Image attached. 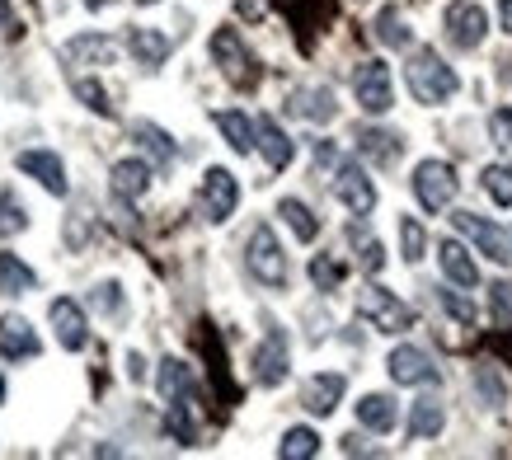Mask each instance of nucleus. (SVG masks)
Here are the masks:
<instances>
[{
  "instance_id": "49",
  "label": "nucleus",
  "mask_w": 512,
  "mask_h": 460,
  "mask_svg": "<svg viewBox=\"0 0 512 460\" xmlns=\"http://www.w3.org/2000/svg\"><path fill=\"white\" fill-rule=\"evenodd\" d=\"M85 5H90V10H104V5H113V0H85Z\"/></svg>"
},
{
  "instance_id": "14",
  "label": "nucleus",
  "mask_w": 512,
  "mask_h": 460,
  "mask_svg": "<svg viewBox=\"0 0 512 460\" xmlns=\"http://www.w3.org/2000/svg\"><path fill=\"white\" fill-rule=\"evenodd\" d=\"M43 353V338L24 315H0V357L5 362H33Z\"/></svg>"
},
{
  "instance_id": "18",
  "label": "nucleus",
  "mask_w": 512,
  "mask_h": 460,
  "mask_svg": "<svg viewBox=\"0 0 512 460\" xmlns=\"http://www.w3.org/2000/svg\"><path fill=\"white\" fill-rule=\"evenodd\" d=\"M437 263H442V273H447L451 287H480V263L470 259V249L461 245V240L442 235V240H437Z\"/></svg>"
},
{
  "instance_id": "31",
  "label": "nucleus",
  "mask_w": 512,
  "mask_h": 460,
  "mask_svg": "<svg viewBox=\"0 0 512 460\" xmlns=\"http://www.w3.org/2000/svg\"><path fill=\"white\" fill-rule=\"evenodd\" d=\"M212 57H217V66L226 71V76H240V71H245V62H249V52H245V43H240V33H235V29H217V33H212Z\"/></svg>"
},
{
  "instance_id": "19",
  "label": "nucleus",
  "mask_w": 512,
  "mask_h": 460,
  "mask_svg": "<svg viewBox=\"0 0 512 460\" xmlns=\"http://www.w3.org/2000/svg\"><path fill=\"white\" fill-rule=\"evenodd\" d=\"M254 151H264L268 169H287L296 155V141L282 132L278 118H259V123H254Z\"/></svg>"
},
{
  "instance_id": "21",
  "label": "nucleus",
  "mask_w": 512,
  "mask_h": 460,
  "mask_svg": "<svg viewBox=\"0 0 512 460\" xmlns=\"http://www.w3.org/2000/svg\"><path fill=\"white\" fill-rule=\"evenodd\" d=\"M357 155H367L372 165L390 169L404 155V137L400 132H386V127H362L357 132Z\"/></svg>"
},
{
  "instance_id": "12",
  "label": "nucleus",
  "mask_w": 512,
  "mask_h": 460,
  "mask_svg": "<svg viewBox=\"0 0 512 460\" xmlns=\"http://www.w3.org/2000/svg\"><path fill=\"white\" fill-rule=\"evenodd\" d=\"M47 324L57 329V343H62L66 353H80V348L90 343V320H85L80 301H71V296H57V301L47 306Z\"/></svg>"
},
{
  "instance_id": "43",
  "label": "nucleus",
  "mask_w": 512,
  "mask_h": 460,
  "mask_svg": "<svg viewBox=\"0 0 512 460\" xmlns=\"http://www.w3.org/2000/svg\"><path fill=\"white\" fill-rule=\"evenodd\" d=\"M437 301H442V310H447V315H451L456 324H466V329L475 324V301H466V296H456V292H451V282L442 287V292H437Z\"/></svg>"
},
{
  "instance_id": "44",
  "label": "nucleus",
  "mask_w": 512,
  "mask_h": 460,
  "mask_svg": "<svg viewBox=\"0 0 512 460\" xmlns=\"http://www.w3.org/2000/svg\"><path fill=\"white\" fill-rule=\"evenodd\" d=\"M489 137H494V146L512 151V108H494L489 113Z\"/></svg>"
},
{
  "instance_id": "7",
  "label": "nucleus",
  "mask_w": 512,
  "mask_h": 460,
  "mask_svg": "<svg viewBox=\"0 0 512 460\" xmlns=\"http://www.w3.org/2000/svg\"><path fill=\"white\" fill-rule=\"evenodd\" d=\"M353 99L362 113H372V118H381V113H390L395 108V80H390V66L386 62H362L353 71Z\"/></svg>"
},
{
  "instance_id": "10",
  "label": "nucleus",
  "mask_w": 512,
  "mask_h": 460,
  "mask_svg": "<svg viewBox=\"0 0 512 460\" xmlns=\"http://www.w3.org/2000/svg\"><path fill=\"white\" fill-rule=\"evenodd\" d=\"M292 376V353H287V334H282L278 324H268L264 343L254 348V381L268 385V390H278L282 381Z\"/></svg>"
},
{
  "instance_id": "34",
  "label": "nucleus",
  "mask_w": 512,
  "mask_h": 460,
  "mask_svg": "<svg viewBox=\"0 0 512 460\" xmlns=\"http://www.w3.org/2000/svg\"><path fill=\"white\" fill-rule=\"evenodd\" d=\"M428 254V230H423L419 216H400V259L414 268Z\"/></svg>"
},
{
  "instance_id": "9",
  "label": "nucleus",
  "mask_w": 512,
  "mask_h": 460,
  "mask_svg": "<svg viewBox=\"0 0 512 460\" xmlns=\"http://www.w3.org/2000/svg\"><path fill=\"white\" fill-rule=\"evenodd\" d=\"M386 371L395 385H437V362L428 348H419V343H400V348H390L386 357Z\"/></svg>"
},
{
  "instance_id": "33",
  "label": "nucleus",
  "mask_w": 512,
  "mask_h": 460,
  "mask_svg": "<svg viewBox=\"0 0 512 460\" xmlns=\"http://www.w3.org/2000/svg\"><path fill=\"white\" fill-rule=\"evenodd\" d=\"M376 43H381V47H395V52L414 47V29L404 24V15L395 10V5H386V10L376 15Z\"/></svg>"
},
{
  "instance_id": "27",
  "label": "nucleus",
  "mask_w": 512,
  "mask_h": 460,
  "mask_svg": "<svg viewBox=\"0 0 512 460\" xmlns=\"http://www.w3.org/2000/svg\"><path fill=\"white\" fill-rule=\"evenodd\" d=\"M217 127H221V137H226V146H231L235 155H249V151H254V118H245L240 108H221V113H217Z\"/></svg>"
},
{
  "instance_id": "2",
  "label": "nucleus",
  "mask_w": 512,
  "mask_h": 460,
  "mask_svg": "<svg viewBox=\"0 0 512 460\" xmlns=\"http://www.w3.org/2000/svg\"><path fill=\"white\" fill-rule=\"evenodd\" d=\"M409 184H414V198H419L423 212H447L456 193H461V179H456V169L447 160H419Z\"/></svg>"
},
{
  "instance_id": "32",
  "label": "nucleus",
  "mask_w": 512,
  "mask_h": 460,
  "mask_svg": "<svg viewBox=\"0 0 512 460\" xmlns=\"http://www.w3.org/2000/svg\"><path fill=\"white\" fill-rule=\"evenodd\" d=\"M442 428H447V409H442L437 399H419L414 414H409V437H414V442H428V437H437Z\"/></svg>"
},
{
  "instance_id": "16",
  "label": "nucleus",
  "mask_w": 512,
  "mask_h": 460,
  "mask_svg": "<svg viewBox=\"0 0 512 460\" xmlns=\"http://www.w3.org/2000/svg\"><path fill=\"white\" fill-rule=\"evenodd\" d=\"M15 165L29 174V179H38V184L52 193V198H66L71 193V184H66V165L57 151H19Z\"/></svg>"
},
{
  "instance_id": "47",
  "label": "nucleus",
  "mask_w": 512,
  "mask_h": 460,
  "mask_svg": "<svg viewBox=\"0 0 512 460\" xmlns=\"http://www.w3.org/2000/svg\"><path fill=\"white\" fill-rule=\"evenodd\" d=\"M498 15H503V33L512 38V0H498Z\"/></svg>"
},
{
  "instance_id": "11",
  "label": "nucleus",
  "mask_w": 512,
  "mask_h": 460,
  "mask_svg": "<svg viewBox=\"0 0 512 460\" xmlns=\"http://www.w3.org/2000/svg\"><path fill=\"white\" fill-rule=\"evenodd\" d=\"M334 198H339L353 216H372L376 184L367 179V169L357 165V160H339V169H334Z\"/></svg>"
},
{
  "instance_id": "30",
  "label": "nucleus",
  "mask_w": 512,
  "mask_h": 460,
  "mask_svg": "<svg viewBox=\"0 0 512 460\" xmlns=\"http://www.w3.org/2000/svg\"><path fill=\"white\" fill-rule=\"evenodd\" d=\"M348 240L357 245V268H362V273H372V277H376L381 268H386V245H381L376 235H367L362 216H357L353 226H348Z\"/></svg>"
},
{
  "instance_id": "39",
  "label": "nucleus",
  "mask_w": 512,
  "mask_h": 460,
  "mask_svg": "<svg viewBox=\"0 0 512 460\" xmlns=\"http://www.w3.org/2000/svg\"><path fill=\"white\" fill-rule=\"evenodd\" d=\"M90 306L99 310V315H109V320H118V315L127 310V296H123V287H118V282H99V287L90 292Z\"/></svg>"
},
{
  "instance_id": "15",
  "label": "nucleus",
  "mask_w": 512,
  "mask_h": 460,
  "mask_svg": "<svg viewBox=\"0 0 512 460\" xmlns=\"http://www.w3.org/2000/svg\"><path fill=\"white\" fill-rule=\"evenodd\" d=\"M343 390H348V376H343V371H315L311 381L301 385V404H306V414L329 418L343 404Z\"/></svg>"
},
{
  "instance_id": "29",
  "label": "nucleus",
  "mask_w": 512,
  "mask_h": 460,
  "mask_svg": "<svg viewBox=\"0 0 512 460\" xmlns=\"http://www.w3.org/2000/svg\"><path fill=\"white\" fill-rule=\"evenodd\" d=\"M278 216L287 221V230H292L301 245H311L315 235H320V216H315L301 198H282V202H278Z\"/></svg>"
},
{
  "instance_id": "50",
  "label": "nucleus",
  "mask_w": 512,
  "mask_h": 460,
  "mask_svg": "<svg viewBox=\"0 0 512 460\" xmlns=\"http://www.w3.org/2000/svg\"><path fill=\"white\" fill-rule=\"evenodd\" d=\"M137 5H160V0H137Z\"/></svg>"
},
{
  "instance_id": "45",
  "label": "nucleus",
  "mask_w": 512,
  "mask_h": 460,
  "mask_svg": "<svg viewBox=\"0 0 512 460\" xmlns=\"http://www.w3.org/2000/svg\"><path fill=\"white\" fill-rule=\"evenodd\" d=\"M127 376H132V381H146V357L141 353H127Z\"/></svg>"
},
{
  "instance_id": "25",
  "label": "nucleus",
  "mask_w": 512,
  "mask_h": 460,
  "mask_svg": "<svg viewBox=\"0 0 512 460\" xmlns=\"http://www.w3.org/2000/svg\"><path fill=\"white\" fill-rule=\"evenodd\" d=\"M357 423H362L367 432H395L400 409H395V399L390 395H362L357 399Z\"/></svg>"
},
{
  "instance_id": "8",
  "label": "nucleus",
  "mask_w": 512,
  "mask_h": 460,
  "mask_svg": "<svg viewBox=\"0 0 512 460\" xmlns=\"http://www.w3.org/2000/svg\"><path fill=\"white\" fill-rule=\"evenodd\" d=\"M451 226L466 235L470 245L480 249L484 259H494V263H508L512 259V240H508V230L503 226H494L489 216H480V212H451Z\"/></svg>"
},
{
  "instance_id": "24",
  "label": "nucleus",
  "mask_w": 512,
  "mask_h": 460,
  "mask_svg": "<svg viewBox=\"0 0 512 460\" xmlns=\"http://www.w3.org/2000/svg\"><path fill=\"white\" fill-rule=\"evenodd\" d=\"M156 390L165 399H184V395H198V376H193V367L188 362H179V357H165L156 371Z\"/></svg>"
},
{
  "instance_id": "38",
  "label": "nucleus",
  "mask_w": 512,
  "mask_h": 460,
  "mask_svg": "<svg viewBox=\"0 0 512 460\" xmlns=\"http://www.w3.org/2000/svg\"><path fill=\"white\" fill-rule=\"evenodd\" d=\"M480 184H484V193H489L498 207H512V165H489L480 174Z\"/></svg>"
},
{
  "instance_id": "3",
  "label": "nucleus",
  "mask_w": 512,
  "mask_h": 460,
  "mask_svg": "<svg viewBox=\"0 0 512 460\" xmlns=\"http://www.w3.org/2000/svg\"><path fill=\"white\" fill-rule=\"evenodd\" d=\"M245 268L264 287H287V254H282L273 226H254V235H249V245H245Z\"/></svg>"
},
{
  "instance_id": "48",
  "label": "nucleus",
  "mask_w": 512,
  "mask_h": 460,
  "mask_svg": "<svg viewBox=\"0 0 512 460\" xmlns=\"http://www.w3.org/2000/svg\"><path fill=\"white\" fill-rule=\"evenodd\" d=\"M5 399H10V381H5V371H0V409H5Z\"/></svg>"
},
{
  "instance_id": "40",
  "label": "nucleus",
  "mask_w": 512,
  "mask_h": 460,
  "mask_svg": "<svg viewBox=\"0 0 512 460\" xmlns=\"http://www.w3.org/2000/svg\"><path fill=\"white\" fill-rule=\"evenodd\" d=\"M311 282L320 287V292H339L343 263H339V259H329V254H315V259H311Z\"/></svg>"
},
{
  "instance_id": "1",
  "label": "nucleus",
  "mask_w": 512,
  "mask_h": 460,
  "mask_svg": "<svg viewBox=\"0 0 512 460\" xmlns=\"http://www.w3.org/2000/svg\"><path fill=\"white\" fill-rule=\"evenodd\" d=\"M404 80H409V94L428 108H442L447 99H456L461 90V76L451 71L442 57H437L433 47H419V52H409V66H404Z\"/></svg>"
},
{
  "instance_id": "17",
  "label": "nucleus",
  "mask_w": 512,
  "mask_h": 460,
  "mask_svg": "<svg viewBox=\"0 0 512 460\" xmlns=\"http://www.w3.org/2000/svg\"><path fill=\"white\" fill-rule=\"evenodd\" d=\"M127 52H132V62L141 66V71H160V66L170 62V33H160V29H146V24H132L127 29Z\"/></svg>"
},
{
  "instance_id": "36",
  "label": "nucleus",
  "mask_w": 512,
  "mask_h": 460,
  "mask_svg": "<svg viewBox=\"0 0 512 460\" xmlns=\"http://www.w3.org/2000/svg\"><path fill=\"white\" fill-rule=\"evenodd\" d=\"M470 381H475V390H480V399L489 409H503V404H508V381H503L494 367H475Z\"/></svg>"
},
{
  "instance_id": "20",
  "label": "nucleus",
  "mask_w": 512,
  "mask_h": 460,
  "mask_svg": "<svg viewBox=\"0 0 512 460\" xmlns=\"http://www.w3.org/2000/svg\"><path fill=\"white\" fill-rule=\"evenodd\" d=\"M151 179H156V169L146 165V160H118L109 174V184H113V198H123V202H137L151 193Z\"/></svg>"
},
{
  "instance_id": "22",
  "label": "nucleus",
  "mask_w": 512,
  "mask_h": 460,
  "mask_svg": "<svg viewBox=\"0 0 512 460\" xmlns=\"http://www.w3.org/2000/svg\"><path fill=\"white\" fill-rule=\"evenodd\" d=\"M292 113L296 118H306V123H334L339 118V104H334V90L329 85H306V90L292 94Z\"/></svg>"
},
{
  "instance_id": "26",
  "label": "nucleus",
  "mask_w": 512,
  "mask_h": 460,
  "mask_svg": "<svg viewBox=\"0 0 512 460\" xmlns=\"http://www.w3.org/2000/svg\"><path fill=\"white\" fill-rule=\"evenodd\" d=\"M33 287H38V273L19 254L0 249V296H29Z\"/></svg>"
},
{
  "instance_id": "46",
  "label": "nucleus",
  "mask_w": 512,
  "mask_h": 460,
  "mask_svg": "<svg viewBox=\"0 0 512 460\" xmlns=\"http://www.w3.org/2000/svg\"><path fill=\"white\" fill-rule=\"evenodd\" d=\"M362 451H367V446H362V437H343V456H362Z\"/></svg>"
},
{
  "instance_id": "13",
  "label": "nucleus",
  "mask_w": 512,
  "mask_h": 460,
  "mask_svg": "<svg viewBox=\"0 0 512 460\" xmlns=\"http://www.w3.org/2000/svg\"><path fill=\"white\" fill-rule=\"evenodd\" d=\"M62 57H66V66H90V71H99V66L118 62V38H109V33H76V38L62 43Z\"/></svg>"
},
{
  "instance_id": "41",
  "label": "nucleus",
  "mask_w": 512,
  "mask_h": 460,
  "mask_svg": "<svg viewBox=\"0 0 512 460\" xmlns=\"http://www.w3.org/2000/svg\"><path fill=\"white\" fill-rule=\"evenodd\" d=\"M76 99L90 108V113H99V118H109V113H113L104 85H99V80H90V76H76Z\"/></svg>"
},
{
  "instance_id": "5",
  "label": "nucleus",
  "mask_w": 512,
  "mask_h": 460,
  "mask_svg": "<svg viewBox=\"0 0 512 460\" xmlns=\"http://www.w3.org/2000/svg\"><path fill=\"white\" fill-rule=\"evenodd\" d=\"M198 207L212 226H226V221L235 216V207H240V179H235L231 169L212 165L198 184Z\"/></svg>"
},
{
  "instance_id": "23",
  "label": "nucleus",
  "mask_w": 512,
  "mask_h": 460,
  "mask_svg": "<svg viewBox=\"0 0 512 460\" xmlns=\"http://www.w3.org/2000/svg\"><path fill=\"white\" fill-rule=\"evenodd\" d=\"M132 137H137L141 151L156 160V169H170V165H174L179 146H174V137L165 132V127H156V123H146V118H141V123H132Z\"/></svg>"
},
{
  "instance_id": "35",
  "label": "nucleus",
  "mask_w": 512,
  "mask_h": 460,
  "mask_svg": "<svg viewBox=\"0 0 512 460\" xmlns=\"http://www.w3.org/2000/svg\"><path fill=\"white\" fill-rule=\"evenodd\" d=\"M320 451V432L315 428H287L282 432V442H278V456L282 460H306Z\"/></svg>"
},
{
  "instance_id": "37",
  "label": "nucleus",
  "mask_w": 512,
  "mask_h": 460,
  "mask_svg": "<svg viewBox=\"0 0 512 460\" xmlns=\"http://www.w3.org/2000/svg\"><path fill=\"white\" fill-rule=\"evenodd\" d=\"M489 320H494V329H512V282L508 277L489 282Z\"/></svg>"
},
{
  "instance_id": "4",
  "label": "nucleus",
  "mask_w": 512,
  "mask_h": 460,
  "mask_svg": "<svg viewBox=\"0 0 512 460\" xmlns=\"http://www.w3.org/2000/svg\"><path fill=\"white\" fill-rule=\"evenodd\" d=\"M357 315L372 324V329H381V334L414 329V310L404 306L395 292H386V287H362V292H357Z\"/></svg>"
},
{
  "instance_id": "42",
  "label": "nucleus",
  "mask_w": 512,
  "mask_h": 460,
  "mask_svg": "<svg viewBox=\"0 0 512 460\" xmlns=\"http://www.w3.org/2000/svg\"><path fill=\"white\" fill-rule=\"evenodd\" d=\"M29 226V212H24V202H15L10 188H0V230L5 235H15V230Z\"/></svg>"
},
{
  "instance_id": "28",
  "label": "nucleus",
  "mask_w": 512,
  "mask_h": 460,
  "mask_svg": "<svg viewBox=\"0 0 512 460\" xmlns=\"http://www.w3.org/2000/svg\"><path fill=\"white\" fill-rule=\"evenodd\" d=\"M170 409H165V428H170V437L179 446H193L198 442V414H193V395L184 399H165Z\"/></svg>"
},
{
  "instance_id": "6",
  "label": "nucleus",
  "mask_w": 512,
  "mask_h": 460,
  "mask_svg": "<svg viewBox=\"0 0 512 460\" xmlns=\"http://www.w3.org/2000/svg\"><path fill=\"white\" fill-rule=\"evenodd\" d=\"M442 29H447V43L456 52H475L489 38V15H484V5H475V0H451L447 15H442Z\"/></svg>"
}]
</instances>
